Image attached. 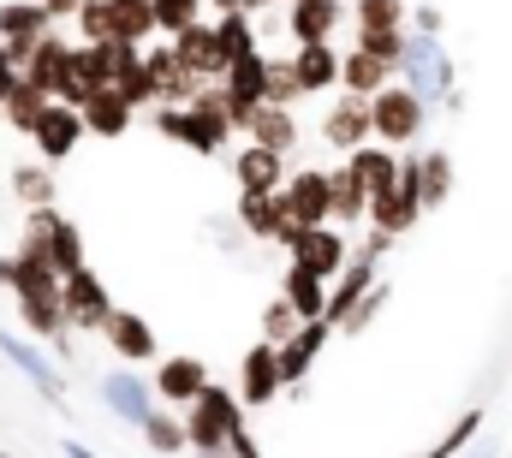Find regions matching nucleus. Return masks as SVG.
<instances>
[{
    "label": "nucleus",
    "mask_w": 512,
    "mask_h": 458,
    "mask_svg": "<svg viewBox=\"0 0 512 458\" xmlns=\"http://www.w3.org/2000/svg\"><path fill=\"white\" fill-rule=\"evenodd\" d=\"M245 411H239V393H227V387H203L191 405H185V447L203 458V453H227V435H233V423H239Z\"/></svg>",
    "instance_id": "f257e3e1"
},
{
    "label": "nucleus",
    "mask_w": 512,
    "mask_h": 458,
    "mask_svg": "<svg viewBox=\"0 0 512 458\" xmlns=\"http://www.w3.org/2000/svg\"><path fill=\"white\" fill-rule=\"evenodd\" d=\"M393 72H399V84H405L417 102H447V96H453V60H447V48H441L435 36H405Z\"/></svg>",
    "instance_id": "f03ea898"
},
{
    "label": "nucleus",
    "mask_w": 512,
    "mask_h": 458,
    "mask_svg": "<svg viewBox=\"0 0 512 458\" xmlns=\"http://www.w3.org/2000/svg\"><path fill=\"white\" fill-rule=\"evenodd\" d=\"M423 119H429V102H417L405 84H387L370 96V143L405 149L411 137H423Z\"/></svg>",
    "instance_id": "7ed1b4c3"
},
{
    "label": "nucleus",
    "mask_w": 512,
    "mask_h": 458,
    "mask_svg": "<svg viewBox=\"0 0 512 458\" xmlns=\"http://www.w3.org/2000/svg\"><path fill=\"white\" fill-rule=\"evenodd\" d=\"M417 215H423V197H417V155H399V179L370 197L364 221H370V232H382V238H399V232L417 227Z\"/></svg>",
    "instance_id": "20e7f679"
},
{
    "label": "nucleus",
    "mask_w": 512,
    "mask_h": 458,
    "mask_svg": "<svg viewBox=\"0 0 512 458\" xmlns=\"http://www.w3.org/2000/svg\"><path fill=\"white\" fill-rule=\"evenodd\" d=\"M60 310H66V328H90V334H102L114 298H108V286H102V274H96L90 262L72 268V274H60Z\"/></svg>",
    "instance_id": "39448f33"
},
{
    "label": "nucleus",
    "mask_w": 512,
    "mask_h": 458,
    "mask_svg": "<svg viewBox=\"0 0 512 458\" xmlns=\"http://www.w3.org/2000/svg\"><path fill=\"white\" fill-rule=\"evenodd\" d=\"M274 203H280L286 227H328V173H316V167L286 173L280 191H274Z\"/></svg>",
    "instance_id": "423d86ee"
},
{
    "label": "nucleus",
    "mask_w": 512,
    "mask_h": 458,
    "mask_svg": "<svg viewBox=\"0 0 512 458\" xmlns=\"http://www.w3.org/2000/svg\"><path fill=\"white\" fill-rule=\"evenodd\" d=\"M280 244H286V256H292L298 268H310V274H322V280H334V274L346 268V250H352V238L340 227H292Z\"/></svg>",
    "instance_id": "0eeeda50"
},
{
    "label": "nucleus",
    "mask_w": 512,
    "mask_h": 458,
    "mask_svg": "<svg viewBox=\"0 0 512 458\" xmlns=\"http://www.w3.org/2000/svg\"><path fill=\"white\" fill-rule=\"evenodd\" d=\"M137 72H143V84H149V102H155V108H185V102L203 90V84L173 60V48H143Z\"/></svg>",
    "instance_id": "6e6552de"
},
{
    "label": "nucleus",
    "mask_w": 512,
    "mask_h": 458,
    "mask_svg": "<svg viewBox=\"0 0 512 458\" xmlns=\"http://www.w3.org/2000/svg\"><path fill=\"white\" fill-rule=\"evenodd\" d=\"M328 322H298L286 340L274 345V369H280V387H304V375H310V363L322 357V345H328Z\"/></svg>",
    "instance_id": "1a4fd4ad"
},
{
    "label": "nucleus",
    "mask_w": 512,
    "mask_h": 458,
    "mask_svg": "<svg viewBox=\"0 0 512 458\" xmlns=\"http://www.w3.org/2000/svg\"><path fill=\"white\" fill-rule=\"evenodd\" d=\"M167 48H173V60H179L197 84H209V78H221V72H227V54H221V42H215V24H203V18H197V24H185Z\"/></svg>",
    "instance_id": "9d476101"
},
{
    "label": "nucleus",
    "mask_w": 512,
    "mask_h": 458,
    "mask_svg": "<svg viewBox=\"0 0 512 458\" xmlns=\"http://www.w3.org/2000/svg\"><path fill=\"white\" fill-rule=\"evenodd\" d=\"M203 387H209V363H203V357H191V351L161 357V369L149 375V393H155L161 405H191Z\"/></svg>",
    "instance_id": "9b49d317"
},
{
    "label": "nucleus",
    "mask_w": 512,
    "mask_h": 458,
    "mask_svg": "<svg viewBox=\"0 0 512 458\" xmlns=\"http://www.w3.org/2000/svg\"><path fill=\"white\" fill-rule=\"evenodd\" d=\"M30 137H36V155L54 167V161H66L78 143H84V125H78V108H60V102H48L36 125H30Z\"/></svg>",
    "instance_id": "f8f14e48"
},
{
    "label": "nucleus",
    "mask_w": 512,
    "mask_h": 458,
    "mask_svg": "<svg viewBox=\"0 0 512 458\" xmlns=\"http://www.w3.org/2000/svg\"><path fill=\"white\" fill-rule=\"evenodd\" d=\"M102 334H108V345H114V357H120V363H149V357L161 351L155 328H149V322H143L137 310H108Z\"/></svg>",
    "instance_id": "ddd939ff"
},
{
    "label": "nucleus",
    "mask_w": 512,
    "mask_h": 458,
    "mask_svg": "<svg viewBox=\"0 0 512 458\" xmlns=\"http://www.w3.org/2000/svg\"><path fill=\"white\" fill-rule=\"evenodd\" d=\"M48 30H54V24H48V12H42L36 0H6V6H0V48H6L12 60H24L30 42L48 36Z\"/></svg>",
    "instance_id": "4468645a"
},
{
    "label": "nucleus",
    "mask_w": 512,
    "mask_h": 458,
    "mask_svg": "<svg viewBox=\"0 0 512 458\" xmlns=\"http://www.w3.org/2000/svg\"><path fill=\"white\" fill-rule=\"evenodd\" d=\"M322 143H334L340 155H352L358 143H370V102L364 96H340L322 114Z\"/></svg>",
    "instance_id": "2eb2a0df"
},
{
    "label": "nucleus",
    "mask_w": 512,
    "mask_h": 458,
    "mask_svg": "<svg viewBox=\"0 0 512 458\" xmlns=\"http://www.w3.org/2000/svg\"><path fill=\"white\" fill-rule=\"evenodd\" d=\"M286 387H280V369H274V345L256 340L239 363V405H274Z\"/></svg>",
    "instance_id": "dca6fc26"
},
{
    "label": "nucleus",
    "mask_w": 512,
    "mask_h": 458,
    "mask_svg": "<svg viewBox=\"0 0 512 458\" xmlns=\"http://www.w3.org/2000/svg\"><path fill=\"white\" fill-rule=\"evenodd\" d=\"M364 209H370V191H364V185H358V173L340 161V167L328 173V227L352 232L358 221H364Z\"/></svg>",
    "instance_id": "f3484780"
},
{
    "label": "nucleus",
    "mask_w": 512,
    "mask_h": 458,
    "mask_svg": "<svg viewBox=\"0 0 512 458\" xmlns=\"http://www.w3.org/2000/svg\"><path fill=\"white\" fill-rule=\"evenodd\" d=\"M292 78H298L304 96L334 90V84H340V54H334V42H298V54H292Z\"/></svg>",
    "instance_id": "a211bd4d"
},
{
    "label": "nucleus",
    "mask_w": 512,
    "mask_h": 458,
    "mask_svg": "<svg viewBox=\"0 0 512 458\" xmlns=\"http://www.w3.org/2000/svg\"><path fill=\"white\" fill-rule=\"evenodd\" d=\"M251 143H262V149H274V155H286L304 131H298V119H292V108H268V102H256L251 108V119L239 125Z\"/></svg>",
    "instance_id": "6ab92c4d"
},
{
    "label": "nucleus",
    "mask_w": 512,
    "mask_h": 458,
    "mask_svg": "<svg viewBox=\"0 0 512 458\" xmlns=\"http://www.w3.org/2000/svg\"><path fill=\"white\" fill-rule=\"evenodd\" d=\"M131 119H137V114H131V108L120 102V96H114V90H96V96L78 108V125H84V137H108V143H114V137H126Z\"/></svg>",
    "instance_id": "aec40b11"
},
{
    "label": "nucleus",
    "mask_w": 512,
    "mask_h": 458,
    "mask_svg": "<svg viewBox=\"0 0 512 458\" xmlns=\"http://www.w3.org/2000/svg\"><path fill=\"white\" fill-rule=\"evenodd\" d=\"M393 84V66L387 60H376V54H364V48H352V54H340V90L346 96H376V90H387Z\"/></svg>",
    "instance_id": "412c9836"
},
{
    "label": "nucleus",
    "mask_w": 512,
    "mask_h": 458,
    "mask_svg": "<svg viewBox=\"0 0 512 458\" xmlns=\"http://www.w3.org/2000/svg\"><path fill=\"white\" fill-rule=\"evenodd\" d=\"M280 298L292 304V316H298V322H322V304H328V280L292 262V268H286V280H280Z\"/></svg>",
    "instance_id": "4be33fe9"
},
{
    "label": "nucleus",
    "mask_w": 512,
    "mask_h": 458,
    "mask_svg": "<svg viewBox=\"0 0 512 458\" xmlns=\"http://www.w3.org/2000/svg\"><path fill=\"white\" fill-rule=\"evenodd\" d=\"M0 286L18 298H60V274L42 262H24V256H0Z\"/></svg>",
    "instance_id": "5701e85b"
},
{
    "label": "nucleus",
    "mask_w": 512,
    "mask_h": 458,
    "mask_svg": "<svg viewBox=\"0 0 512 458\" xmlns=\"http://www.w3.org/2000/svg\"><path fill=\"white\" fill-rule=\"evenodd\" d=\"M233 173H239V191H280L286 155H274V149H262V143H245L239 161H233Z\"/></svg>",
    "instance_id": "b1692460"
},
{
    "label": "nucleus",
    "mask_w": 512,
    "mask_h": 458,
    "mask_svg": "<svg viewBox=\"0 0 512 458\" xmlns=\"http://www.w3.org/2000/svg\"><path fill=\"white\" fill-rule=\"evenodd\" d=\"M346 167L358 173V185L376 197V191H387L393 179H399V149H382V143H358L352 155H346Z\"/></svg>",
    "instance_id": "393cba45"
},
{
    "label": "nucleus",
    "mask_w": 512,
    "mask_h": 458,
    "mask_svg": "<svg viewBox=\"0 0 512 458\" xmlns=\"http://www.w3.org/2000/svg\"><path fill=\"white\" fill-rule=\"evenodd\" d=\"M102 399H108L114 417H126V423H143V417L155 411V393H149L143 375H108V381H102Z\"/></svg>",
    "instance_id": "a878e982"
},
{
    "label": "nucleus",
    "mask_w": 512,
    "mask_h": 458,
    "mask_svg": "<svg viewBox=\"0 0 512 458\" xmlns=\"http://www.w3.org/2000/svg\"><path fill=\"white\" fill-rule=\"evenodd\" d=\"M239 227L251 232V238H286V221H280V203H274V191H239Z\"/></svg>",
    "instance_id": "bb28decb"
},
{
    "label": "nucleus",
    "mask_w": 512,
    "mask_h": 458,
    "mask_svg": "<svg viewBox=\"0 0 512 458\" xmlns=\"http://www.w3.org/2000/svg\"><path fill=\"white\" fill-rule=\"evenodd\" d=\"M370 286H376V262H358V256H352V274H346V280L328 292V304H322V322H328V328H340V322L352 316V304H358Z\"/></svg>",
    "instance_id": "cd10ccee"
},
{
    "label": "nucleus",
    "mask_w": 512,
    "mask_h": 458,
    "mask_svg": "<svg viewBox=\"0 0 512 458\" xmlns=\"http://www.w3.org/2000/svg\"><path fill=\"white\" fill-rule=\"evenodd\" d=\"M54 167L48 161H24V167H12V197L24 203V209H54Z\"/></svg>",
    "instance_id": "c85d7f7f"
},
{
    "label": "nucleus",
    "mask_w": 512,
    "mask_h": 458,
    "mask_svg": "<svg viewBox=\"0 0 512 458\" xmlns=\"http://www.w3.org/2000/svg\"><path fill=\"white\" fill-rule=\"evenodd\" d=\"M340 24V0H292V36L298 42H328Z\"/></svg>",
    "instance_id": "c756f323"
},
{
    "label": "nucleus",
    "mask_w": 512,
    "mask_h": 458,
    "mask_svg": "<svg viewBox=\"0 0 512 458\" xmlns=\"http://www.w3.org/2000/svg\"><path fill=\"white\" fill-rule=\"evenodd\" d=\"M0 351H6V357H12V363H18V369H24V375L42 387V393H48V399H60V375H54V363H48V357H42L30 340H18V334H0Z\"/></svg>",
    "instance_id": "7c9ffc66"
},
{
    "label": "nucleus",
    "mask_w": 512,
    "mask_h": 458,
    "mask_svg": "<svg viewBox=\"0 0 512 458\" xmlns=\"http://www.w3.org/2000/svg\"><path fill=\"white\" fill-rule=\"evenodd\" d=\"M48 108V96L30 84V78H18L12 90H6V102H0V125H12L18 137H30V125H36V114Z\"/></svg>",
    "instance_id": "2f4dec72"
},
{
    "label": "nucleus",
    "mask_w": 512,
    "mask_h": 458,
    "mask_svg": "<svg viewBox=\"0 0 512 458\" xmlns=\"http://www.w3.org/2000/svg\"><path fill=\"white\" fill-rule=\"evenodd\" d=\"M447 191H453V161H447V149L417 155V197H423V209L447 203Z\"/></svg>",
    "instance_id": "473e14b6"
},
{
    "label": "nucleus",
    "mask_w": 512,
    "mask_h": 458,
    "mask_svg": "<svg viewBox=\"0 0 512 458\" xmlns=\"http://www.w3.org/2000/svg\"><path fill=\"white\" fill-rule=\"evenodd\" d=\"M262 102H268V108L304 102V90H298V78H292V60H262Z\"/></svg>",
    "instance_id": "72a5a7b5"
},
{
    "label": "nucleus",
    "mask_w": 512,
    "mask_h": 458,
    "mask_svg": "<svg viewBox=\"0 0 512 458\" xmlns=\"http://www.w3.org/2000/svg\"><path fill=\"white\" fill-rule=\"evenodd\" d=\"M18 316H24V328H30L36 340H60V328H66L60 298H18Z\"/></svg>",
    "instance_id": "f704fd0d"
},
{
    "label": "nucleus",
    "mask_w": 512,
    "mask_h": 458,
    "mask_svg": "<svg viewBox=\"0 0 512 458\" xmlns=\"http://www.w3.org/2000/svg\"><path fill=\"white\" fill-rule=\"evenodd\" d=\"M108 18H114V42H143L155 30L149 0H108Z\"/></svg>",
    "instance_id": "c9c22d12"
},
{
    "label": "nucleus",
    "mask_w": 512,
    "mask_h": 458,
    "mask_svg": "<svg viewBox=\"0 0 512 458\" xmlns=\"http://www.w3.org/2000/svg\"><path fill=\"white\" fill-rule=\"evenodd\" d=\"M215 42H221V54H227V66H233V60H245V54H256L251 12H221V24H215Z\"/></svg>",
    "instance_id": "e433bc0d"
},
{
    "label": "nucleus",
    "mask_w": 512,
    "mask_h": 458,
    "mask_svg": "<svg viewBox=\"0 0 512 458\" xmlns=\"http://www.w3.org/2000/svg\"><path fill=\"white\" fill-rule=\"evenodd\" d=\"M48 268H54V274H72V268H84V232L72 227L66 215H60L54 238H48Z\"/></svg>",
    "instance_id": "4c0bfd02"
},
{
    "label": "nucleus",
    "mask_w": 512,
    "mask_h": 458,
    "mask_svg": "<svg viewBox=\"0 0 512 458\" xmlns=\"http://www.w3.org/2000/svg\"><path fill=\"white\" fill-rule=\"evenodd\" d=\"M137 429H143V441H149L155 453H185V423H179V417H167V411H149Z\"/></svg>",
    "instance_id": "58836bf2"
},
{
    "label": "nucleus",
    "mask_w": 512,
    "mask_h": 458,
    "mask_svg": "<svg viewBox=\"0 0 512 458\" xmlns=\"http://www.w3.org/2000/svg\"><path fill=\"white\" fill-rule=\"evenodd\" d=\"M149 18H155V30L179 36L185 24H197V18H203V0H149Z\"/></svg>",
    "instance_id": "ea45409f"
},
{
    "label": "nucleus",
    "mask_w": 512,
    "mask_h": 458,
    "mask_svg": "<svg viewBox=\"0 0 512 458\" xmlns=\"http://www.w3.org/2000/svg\"><path fill=\"white\" fill-rule=\"evenodd\" d=\"M358 30H399L405 24V0H358Z\"/></svg>",
    "instance_id": "a19ab883"
},
{
    "label": "nucleus",
    "mask_w": 512,
    "mask_h": 458,
    "mask_svg": "<svg viewBox=\"0 0 512 458\" xmlns=\"http://www.w3.org/2000/svg\"><path fill=\"white\" fill-rule=\"evenodd\" d=\"M78 30H84V42H114V18H108V0H78Z\"/></svg>",
    "instance_id": "79ce46f5"
},
{
    "label": "nucleus",
    "mask_w": 512,
    "mask_h": 458,
    "mask_svg": "<svg viewBox=\"0 0 512 458\" xmlns=\"http://www.w3.org/2000/svg\"><path fill=\"white\" fill-rule=\"evenodd\" d=\"M352 48H364V54H376L387 66H399V48H405V30H358V42Z\"/></svg>",
    "instance_id": "37998d69"
},
{
    "label": "nucleus",
    "mask_w": 512,
    "mask_h": 458,
    "mask_svg": "<svg viewBox=\"0 0 512 458\" xmlns=\"http://www.w3.org/2000/svg\"><path fill=\"white\" fill-rule=\"evenodd\" d=\"M382 304H387V280H376V286H370V292H364V298L352 304V316L340 322V334H364V328H370V316H376Z\"/></svg>",
    "instance_id": "c03bdc74"
},
{
    "label": "nucleus",
    "mask_w": 512,
    "mask_h": 458,
    "mask_svg": "<svg viewBox=\"0 0 512 458\" xmlns=\"http://www.w3.org/2000/svg\"><path fill=\"white\" fill-rule=\"evenodd\" d=\"M292 328H298V316H292V304H286V298H274V304L262 310V345H280L286 334H292Z\"/></svg>",
    "instance_id": "a18cd8bd"
},
{
    "label": "nucleus",
    "mask_w": 512,
    "mask_h": 458,
    "mask_svg": "<svg viewBox=\"0 0 512 458\" xmlns=\"http://www.w3.org/2000/svg\"><path fill=\"white\" fill-rule=\"evenodd\" d=\"M227 458H262V447H256V435H251V423L239 417L233 423V435H227Z\"/></svg>",
    "instance_id": "49530a36"
},
{
    "label": "nucleus",
    "mask_w": 512,
    "mask_h": 458,
    "mask_svg": "<svg viewBox=\"0 0 512 458\" xmlns=\"http://www.w3.org/2000/svg\"><path fill=\"white\" fill-rule=\"evenodd\" d=\"M12 84H18V60L0 48V102H6V90H12Z\"/></svg>",
    "instance_id": "de8ad7c7"
},
{
    "label": "nucleus",
    "mask_w": 512,
    "mask_h": 458,
    "mask_svg": "<svg viewBox=\"0 0 512 458\" xmlns=\"http://www.w3.org/2000/svg\"><path fill=\"white\" fill-rule=\"evenodd\" d=\"M36 6L48 12V24H54V18H72V12H78V0H36Z\"/></svg>",
    "instance_id": "09e8293b"
},
{
    "label": "nucleus",
    "mask_w": 512,
    "mask_h": 458,
    "mask_svg": "<svg viewBox=\"0 0 512 458\" xmlns=\"http://www.w3.org/2000/svg\"><path fill=\"white\" fill-rule=\"evenodd\" d=\"M417 30H423V36H435V30H441V12H435V6H423V12H417Z\"/></svg>",
    "instance_id": "8fccbe9b"
},
{
    "label": "nucleus",
    "mask_w": 512,
    "mask_h": 458,
    "mask_svg": "<svg viewBox=\"0 0 512 458\" xmlns=\"http://www.w3.org/2000/svg\"><path fill=\"white\" fill-rule=\"evenodd\" d=\"M66 458H96V453H90L84 441H66Z\"/></svg>",
    "instance_id": "3c124183"
},
{
    "label": "nucleus",
    "mask_w": 512,
    "mask_h": 458,
    "mask_svg": "<svg viewBox=\"0 0 512 458\" xmlns=\"http://www.w3.org/2000/svg\"><path fill=\"white\" fill-rule=\"evenodd\" d=\"M215 12H245V0H209Z\"/></svg>",
    "instance_id": "603ef678"
},
{
    "label": "nucleus",
    "mask_w": 512,
    "mask_h": 458,
    "mask_svg": "<svg viewBox=\"0 0 512 458\" xmlns=\"http://www.w3.org/2000/svg\"><path fill=\"white\" fill-rule=\"evenodd\" d=\"M471 458H489V453H471Z\"/></svg>",
    "instance_id": "864d4df0"
},
{
    "label": "nucleus",
    "mask_w": 512,
    "mask_h": 458,
    "mask_svg": "<svg viewBox=\"0 0 512 458\" xmlns=\"http://www.w3.org/2000/svg\"><path fill=\"white\" fill-rule=\"evenodd\" d=\"M0 458H12V453H0Z\"/></svg>",
    "instance_id": "5fc2aeb1"
}]
</instances>
